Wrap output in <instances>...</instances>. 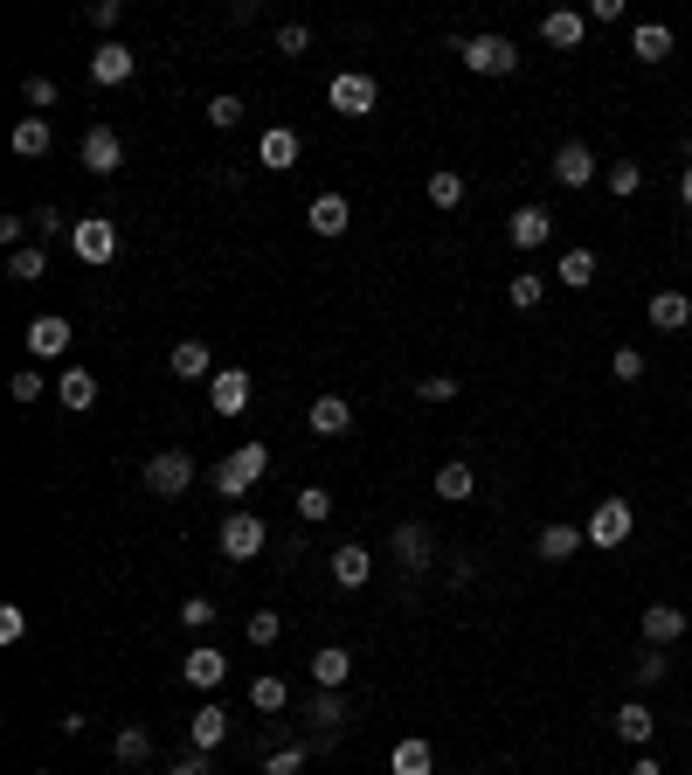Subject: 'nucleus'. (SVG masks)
<instances>
[{"mask_svg": "<svg viewBox=\"0 0 692 775\" xmlns=\"http://www.w3.org/2000/svg\"><path fill=\"white\" fill-rule=\"evenodd\" d=\"M264 471H270V450H264V444H236V450L215 464V492H222V499H243Z\"/></svg>", "mask_w": 692, "mask_h": 775, "instance_id": "1", "label": "nucleus"}, {"mask_svg": "<svg viewBox=\"0 0 692 775\" xmlns=\"http://www.w3.org/2000/svg\"><path fill=\"white\" fill-rule=\"evenodd\" d=\"M70 250L84 256L91 270H105L111 256H118V222H111V215H84V222H70Z\"/></svg>", "mask_w": 692, "mask_h": 775, "instance_id": "2", "label": "nucleus"}, {"mask_svg": "<svg viewBox=\"0 0 692 775\" xmlns=\"http://www.w3.org/2000/svg\"><path fill=\"white\" fill-rule=\"evenodd\" d=\"M264 540H270V527L264 520H256V512H228V520H222V533H215V548H222V561H256V554H264Z\"/></svg>", "mask_w": 692, "mask_h": 775, "instance_id": "3", "label": "nucleus"}, {"mask_svg": "<svg viewBox=\"0 0 692 775\" xmlns=\"http://www.w3.org/2000/svg\"><path fill=\"white\" fill-rule=\"evenodd\" d=\"M588 548H624V540L637 533V512H630V499H596V512H588Z\"/></svg>", "mask_w": 692, "mask_h": 775, "instance_id": "4", "label": "nucleus"}, {"mask_svg": "<svg viewBox=\"0 0 692 775\" xmlns=\"http://www.w3.org/2000/svg\"><path fill=\"white\" fill-rule=\"evenodd\" d=\"M188 485H194V457H188V450L146 457V492H152V499H181Z\"/></svg>", "mask_w": 692, "mask_h": 775, "instance_id": "5", "label": "nucleus"}, {"mask_svg": "<svg viewBox=\"0 0 692 775\" xmlns=\"http://www.w3.org/2000/svg\"><path fill=\"white\" fill-rule=\"evenodd\" d=\"M465 70H478V76H512V70H520V49H512V35H471V42H465Z\"/></svg>", "mask_w": 692, "mask_h": 775, "instance_id": "6", "label": "nucleus"}, {"mask_svg": "<svg viewBox=\"0 0 692 775\" xmlns=\"http://www.w3.org/2000/svg\"><path fill=\"white\" fill-rule=\"evenodd\" d=\"M326 105L340 118H368L374 112V76L368 70H340V76H332V91H326Z\"/></svg>", "mask_w": 692, "mask_h": 775, "instance_id": "7", "label": "nucleus"}, {"mask_svg": "<svg viewBox=\"0 0 692 775\" xmlns=\"http://www.w3.org/2000/svg\"><path fill=\"white\" fill-rule=\"evenodd\" d=\"M118 167H125V139L111 132V125H91V132H84V173L105 180V173H118Z\"/></svg>", "mask_w": 692, "mask_h": 775, "instance_id": "8", "label": "nucleus"}, {"mask_svg": "<svg viewBox=\"0 0 692 775\" xmlns=\"http://www.w3.org/2000/svg\"><path fill=\"white\" fill-rule=\"evenodd\" d=\"M132 70H139V56H132L125 42H97V56H91V84L118 91V84H132Z\"/></svg>", "mask_w": 692, "mask_h": 775, "instance_id": "9", "label": "nucleus"}, {"mask_svg": "<svg viewBox=\"0 0 692 775\" xmlns=\"http://www.w3.org/2000/svg\"><path fill=\"white\" fill-rule=\"evenodd\" d=\"M554 236V215L541 209V201H526V209H512V222H505V243L512 250H541Z\"/></svg>", "mask_w": 692, "mask_h": 775, "instance_id": "10", "label": "nucleus"}, {"mask_svg": "<svg viewBox=\"0 0 692 775\" xmlns=\"http://www.w3.org/2000/svg\"><path fill=\"white\" fill-rule=\"evenodd\" d=\"M395 561L408 567V575H423V567L437 561V540H429L423 520H402V527H395Z\"/></svg>", "mask_w": 692, "mask_h": 775, "instance_id": "11", "label": "nucleus"}, {"mask_svg": "<svg viewBox=\"0 0 692 775\" xmlns=\"http://www.w3.org/2000/svg\"><path fill=\"white\" fill-rule=\"evenodd\" d=\"M209 408H215V416H243V408H249V374H243V368H215Z\"/></svg>", "mask_w": 692, "mask_h": 775, "instance_id": "12", "label": "nucleus"}, {"mask_svg": "<svg viewBox=\"0 0 692 775\" xmlns=\"http://www.w3.org/2000/svg\"><path fill=\"white\" fill-rule=\"evenodd\" d=\"M29 353H35V360H63V353H70V319H63V312L29 319Z\"/></svg>", "mask_w": 692, "mask_h": 775, "instance_id": "13", "label": "nucleus"}, {"mask_svg": "<svg viewBox=\"0 0 692 775\" xmlns=\"http://www.w3.org/2000/svg\"><path fill=\"white\" fill-rule=\"evenodd\" d=\"M554 180H561V188H596V152H588L582 139H568L554 152Z\"/></svg>", "mask_w": 692, "mask_h": 775, "instance_id": "14", "label": "nucleus"}, {"mask_svg": "<svg viewBox=\"0 0 692 775\" xmlns=\"http://www.w3.org/2000/svg\"><path fill=\"white\" fill-rule=\"evenodd\" d=\"M181 679H188V686H201V692H215V686L228 679V658L215 651V644H194L188 665H181Z\"/></svg>", "mask_w": 692, "mask_h": 775, "instance_id": "15", "label": "nucleus"}, {"mask_svg": "<svg viewBox=\"0 0 692 775\" xmlns=\"http://www.w3.org/2000/svg\"><path fill=\"white\" fill-rule=\"evenodd\" d=\"M305 423H312V436H347L353 429V402L347 395H319L312 408H305Z\"/></svg>", "mask_w": 692, "mask_h": 775, "instance_id": "16", "label": "nucleus"}, {"mask_svg": "<svg viewBox=\"0 0 692 775\" xmlns=\"http://www.w3.org/2000/svg\"><path fill=\"white\" fill-rule=\"evenodd\" d=\"M256 160H264V173H291L298 167V132L291 125H270L264 146H256Z\"/></svg>", "mask_w": 692, "mask_h": 775, "instance_id": "17", "label": "nucleus"}, {"mask_svg": "<svg viewBox=\"0 0 692 775\" xmlns=\"http://www.w3.org/2000/svg\"><path fill=\"white\" fill-rule=\"evenodd\" d=\"M305 222H312V236H347L353 209H347V194H312V209H305Z\"/></svg>", "mask_w": 692, "mask_h": 775, "instance_id": "18", "label": "nucleus"}, {"mask_svg": "<svg viewBox=\"0 0 692 775\" xmlns=\"http://www.w3.org/2000/svg\"><path fill=\"white\" fill-rule=\"evenodd\" d=\"M374 575V554L361 548V540H347V548H332V582H340V588H361Z\"/></svg>", "mask_w": 692, "mask_h": 775, "instance_id": "19", "label": "nucleus"}, {"mask_svg": "<svg viewBox=\"0 0 692 775\" xmlns=\"http://www.w3.org/2000/svg\"><path fill=\"white\" fill-rule=\"evenodd\" d=\"M582 35H588V14H575V8H547V14H541V42L575 49Z\"/></svg>", "mask_w": 692, "mask_h": 775, "instance_id": "20", "label": "nucleus"}, {"mask_svg": "<svg viewBox=\"0 0 692 775\" xmlns=\"http://www.w3.org/2000/svg\"><path fill=\"white\" fill-rule=\"evenodd\" d=\"M347 679H353V651H340V644H326V651H312V686L340 692Z\"/></svg>", "mask_w": 692, "mask_h": 775, "instance_id": "21", "label": "nucleus"}, {"mask_svg": "<svg viewBox=\"0 0 692 775\" xmlns=\"http://www.w3.org/2000/svg\"><path fill=\"white\" fill-rule=\"evenodd\" d=\"M630 56L637 63H664V56H672V29H664V21H637V29H630Z\"/></svg>", "mask_w": 692, "mask_h": 775, "instance_id": "22", "label": "nucleus"}, {"mask_svg": "<svg viewBox=\"0 0 692 775\" xmlns=\"http://www.w3.org/2000/svg\"><path fill=\"white\" fill-rule=\"evenodd\" d=\"M679 637H685V609L651 603V609H645V644H658V651H664V644H679Z\"/></svg>", "mask_w": 692, "mask_h": 775, "instance_id": "23", "label": "nucleus"}, {"mask_svg": "<svg viewBox=\"0 0 692 775\" xmlns=\"http://www.w3.org/2000/svg\"><path fill=\"white\" fill-rule=\"evenodd\" d=\"M188 741H194V755L222 747V741H228V713H222V707H201V713L188 720Z\"/></svg>", "mask_w": 692, "mask_h": 775, "instance_id": "24", "label": "nucleus"}, {"mask_svg": "<svg viewBox=\"0 0 692 775\" xmlns=\"http://www.w3.org/2000/svg\"><path fill=\"white\" fill-rule=\"evenodd\" d=\"M429 768H437V755H429V741H423V734L395 741V755H388V775H429Z\"/></svg>", "mask_w": 692, "mask_h": 775, "instance_id": "25", "label": "nucleus"}, {"mask_svg": "<svg viewBox=\"0 0 692 775\" xmlns=\"http://www.w3.org/2000/svg\"><path fill=\"white\" fill-rule=\"evenodd\" d=\"M582 527H568V520H547L541 527V561H575V548H582Z\"/></svg>", "mask_w": 692, "mask_h": 775, "instance_id": "26", "label": "nucleus"}, {"mask_svg": "<svg viewBox=\"0 0 692 775\" xmlns=\"http://www.w3.org/2000/svg\"><path fill=\"white\" fill-rule=\"evenodd\" d=\"M554 277L568 284V291H588V284H596V250H588V243H575V250L554 264Z\"/></svg>", "mask_w": 692, "mask_h": 775, "instance_id": "27", "label": "nucleus"}, {"mask_svg": "<svg viewBox=\"0 0 692 775\" xmlns=\"http://www.w3.org/2000/svg\"><path fill=\"white\" fill-rule=\"evenodd\" d=\"M8 277H14V284H42V277H49V250H42V243L8 250Z\"/></svg>", "mask_w": 692, "mask_h": 775, "instance_id": "28", "label": "nucleus"}, {"mask_svg": "<svg viewBox=\"0 0 692 775\" xmlns=\"http://www.w3.org/2000/svg\"><path fill=\"white\" fill-rule=\"evenodd\" d=\"M685 319H692V298L685 291H651V326L658 332H679Z\"/></svg>", "mask_w": 692, "mask_h": 775, "instance_id": "29", "label": "nucleus"}, {"mask_svg": "<svg viewBox=\"0 0 692 775\" xmlns=\"http://www.w3.org/2000/svg\"><path fill=\"white\" fill-rule=\"evenodd\" d=\"M305 720H312L319 734H340V728H347V700H340V692H326V686H319V692H312V707H305Z\"/></svg>", "mask_w": 692, "mask_h": 775, "instance_id": "30", "label": "nucleus"}, {"mask_svg": "<svg viewBox=\"0 0 692 775\" xmlns=\"http://www.w3.org/2000/svg\"><path fill=\"white\" fill-rule=\"evenodd\" d=\"M8 146L21 152V160H42V152H49V118H42V112H29V118L14 125V139H8Z\"/></svg>", "mask_w": 692, "mask_h": 775, "instance_id": "31", "label": "nucleus"}, {"mask_svg": "<svg viewBox=\"0 0 692 775\" xmlns=\"http://www.w3.org/2000/svg\"><path fill=\"white\" fill-rule=\"evenodd\" d=\"M651 728H658V720H651V707H645V700L617 707V734H624L630 747H651Z\"/></svg>", "mask_w": 692, "mask_h": 775, "instance_id": "32", "label": "nucleus"}, {"mask_svg": "<svg viewBox=\"0 0 692 775\" xmlns=\"http://www.w3.org/2000/svg\"><path fill=\"white\" fill-rule=\"evenodd\" d=\"M471 492H478V471H471L465 457H450L444 471H437V499H471Z\"/></svg>", "mask_w": 692, "mask_h": 775, "instance_id": "33", "label": "nucleus"}, {"mask_svg": "<svg viewBox=\"0 0 692 775\" xmlns=\"http://www.w3.org/2000/svg\"><path fill=\"white\" fill-rule=\"evenodd\" d=\"M173 374H181V381H215L209 347H201V340H181V347H173Z\"/></svg>", "mask_w": 692, "mask_h": 775, "instance_id": "34", "label": "nucleus"}, {"mask_svg": "<svg viewBox=\"0 0 692 775\" xmlns=\"http://www.w3.org/2000/svg\"><path fill=\"white\" fill-rule=\"evenodd\" d=\"M249 707H256V713H285V707H291L285 679H270V671H256V679H249Z\"/></svg>", "mask_w": 692, "mask_h": 775, "instance_id": "35", "label": "nucleus"}, {"mask_svg": "<svg viewBox=\"0 0 692 775\" xmlns=\"http://www.w3.org/2000/svg\"><path fill=\"white\" fill-rule=\"evenodd\" d=\"M56 395H63V408H91V402H97V374H91V368H70V374L56 381Z\"/></svg>", "mask_w": 692, "mask_h": 775, "instance_id": "36", "label": "nucleus"}, {"mask_svg": "<svg viewBox=\"0 0 692 775\" xmlns=\"http://www.w3.org/2000/svg\"><path fill=\"white\" fill-rule=\"evenodd\" d=\"M457 201H465V173L437 167V173H429V209H457Z\"/></svg>", "mask_w": 692, "mask_h": 775, "instance_id": "37", "label": "nucleus"}, {"mask_svg": "<svg viewBox=\"0 0 692 775\" xmlns=\"http://www.w3.org/2000/svg\"><path fill=\"white\" fill-rule=\"evenodd\" d=\"M111 755H118L125 768H139V762L152 755V734H146V728H118V741H111Z\"/></svg>", "mask_w": 692, "mask_h": 775, "instance_id": "38", "label": "nucleus"}, {"mask_svg": "<svg viewBox=\"0 0 692 775\" xmlns=\"http://www.w3.org/2000/svg\"><path fill=\"white\" fill-rule=\"evenodd\" d=\"M505 298H512V305H520V312H533V305H541V298H547V277H541V270H520V277H512V284H505Z\"/></svg>", "mask_w": 692, "mask_h": 775, "instance_id": "39", "label": "nucleus"}, {"mask_svg": "<svg viewBox=\"0 0 692 775\" xmlns=\"http://www.w3.org/2000/svg\"><path fill=\"white\" fill-rule=\"evenodd\" d=\"M298 520H305V527L332 520V492H326V485H305V492H298Z\"/></svg>", "mask_w": 692, "mask_h": 775, "instance_id": "40", "label": "nucleus"}, {"mask_svg": "<svg viewBox=\"0 0 692 775\" xmlns=\"http://www.w3.org/2000/svg\"><path fill=\"white\" fill-rule=\"evenodd\" d=\"M243 630H249V644H256V651H270V644L285 637V624H277V609H256V616H249Z\"/></svg>", "mask_w": 692, "mask_h": 775, "instance_id": "41", "label": "nucleus"}, {"mask_svg": "<svg viewBox=\"0 0 692 775\" xmlns=\"http://www.w3.org/2000/svg\"><path fill=\"white\" fill-rule=\"evenodd\" d=\"M603 180H609V194H624V201H630L637 188H645V167H637V160H617V167H609Z\"/></svg>", "mask_w": 692, "mask_h": 775, "instance_id": "42", "label": "nucleus"}, {"mask_svg": "<svg viewBox=\"0 0 692 775\" xmlns=\"http://www.w3.org/2000/svg\"><path fill=\"white\" fill-rule=\"evenodd\" d=\"M664 671H672V665H664V651H658V644H645V651H637V686H664Z\"/></svg>", "mask_w": 692, "mask_h": 775, "instance_id": "43", "label": "nucleus"}, {"mask_svg": "<svg viewBox=\"0 0 692 775\" xmlns=\"http://www.w3.org/2000/svg\"><path fill=\"white\" fill-rule=\"evenodd\" d=\"M209 125H215V132H228V125H243V97H209Z\"/></svg>", "mask_w": 692, "mask_h": 775, "instance_id": "44", "label": "nucleus"}, {"mask_svg": "<svg viewBox=\"0 0 692 775\" xmlns=\"http://www.w3.org/2000/svg\"><path fill=\"white\" fill-rule=\"evenodd\" d=\"M609 374H617V381H645V353H637V347H617V353H609Z\"/></svg>", "mask_w": 692, "mask_h": 775, "instance_id": "45", "label": "nucleus"}, {"mask_svg": "<svg viewBox=\"0 0 692 775\" xmlns=\"http://www.w3.org/2000/svg\"><path fill=\"white\" fill-rule=\"evenodd\" d=\"M416 395H423L429 408H444V402H457V381H450V374H429V381H416Z\"/></svg>", "mask_w": 692, "mask_h": 775, "instance_id": "46", "label": "nucleus"}, {"mask_svg": "<svg viewBox=\"0 0 692 775\" xmlns=\"http://www.w3.org/2000/svg\"><path fill=\"white\" fill-rule=\"evenodd\" d=\"M181 624H188V630H215V603H209V596H188V603H181Z\"/></svg>", "mask_w": 692, "mask_h": 775, "instance_id": "47", "label": "nucleus"}, {"mask_svg": "<svg viewBox=\"0 0 692 775\" xmlns=\"http://www.w3.org/2000/svg\"><path fill=\"white\" fill-rule=\"evenodd\" d=\"M21 97H29L35 112H49V105H56V76H29V84H21Z\"/></svg>", "mask_w": 692, "mask_h": 775, "instance_id": "48", "label": "nucleus"}, {"mask_svg": "<svg viewBox=\"0 0 692 775\" xmlns=\"http://www.w3.org/2000/svg\"><path fill=\"white\" fill-rule=\"evenodd\" d=\"M298 768H305V747H298V741H291V747H277V755L264 762V775H298Z\"/></svg>", "mask_w": 692, "mask_h": 775, "instance_id": "49", "label": "nucleus"}, {"mask_svg": "<svg viewBox=\"0 0 692 775\" xmlns=\"http://www.w3.org/2000/svg\"><path fill=\"white\" fill-rule=\"evenodd\" d=\"M305 49H312V35H305L298 21H285V29H277V56H305Z\"/></svg>", "mask_w": 692, "mask_h": 775, "instance_id": "50", "label": "nucleus"}, {"mask_svg": "<svg viewBox=\"0 0 692 775\" xmlns=\"http://www.w3.org/2000/svg\"><path fill=\"white\" fill-rule=\"evenodd\" d=\"M8 395H14V402H42V374H35V368H21V374L8 381Z\"/></svg>", "mask_w": 692, "mask_h": 775, "instance_id": "51", "label": "nucleus"}, {"mask_svg": "<svg viewBox=\"0 0 692 775\" xmlns=\"http://www.w3.org/2000/svg\"><path fill=\"white\" fill-rule=\"evenodd\" d=\"M21 637H29V616L8 603V609H0V644H21Z\"/></svg>", "mask_w": 692, "mask_h": 775, "instance_id": "52", "label": "nucleus"}, {"mask_svg": "<svg viewBox=\"0 0 692 775\" xmlns=\"http://www.w3.org/2000/svg\"><path fill=\"white\" fill-rule=\"evenodd\" d=\"M29 229H35V236L49 243V236H56V229H63V209H49V201H42V209L29 215Z\"/></svg>", "mask_w": 692, "mask_h": 775, "instance_id": "53", "label": "nucleus"}, {"mask_svg": "<svg viewBox=\"0 0 692 775\" xmlns=\"http://www.w3.org/2000/svg\"><path fill=\"white\" fill-rule=\"evenodd\" d=\"M84 21H91V29H97V35H105V29H111V21H118V0H91V8H84Z\"/></svg>", "mask_w": 692, "mask_h": 775, "instance_id": "54", "label": "nucleus"}, {"mask_svg": "<svg viewBox=\"0 0 692 775\" xmlns=\"http://www.w3.org/2000/svg\"><path fill=\"white\" fill-rule=\"evenodd\" d=\"M21 236H29V215H8V222H0V243H8V250H21Z\"/></svg>", "mask_w": 692, "mask_h": 775, "instance_id": "55", "label": "nucleus"}, {"mask_svg": "<svg viewBox=\"0 0 692 775\" xmlns=\"http://www.w3.org/2000/svg\"><path fill=\"white\" fill-rule=\"evenodd\" d=\"M167 775H209V762H201V755H188V762H173Z\"/></svg>", "mask_w": 692, "mask_h": 775, "instance_id": "56", "label": "nucleus"}, {"mask_svg": "<svg viewBox=\"0 0 692 775\" xmlns=\"http://www.w3.org/2000/svg\"><path fill=\"white\" fill-rule=\"evenodd\" d=\"M630 775H664V768H658V755H637V768H630Z\"/></svg>", "mask_w": 692, "mask_h": 775, "instance_id": "57", "label": "nucleus"}, {"mask_svg": "<svg viewBox=\"0 0 692 775\" xmlns=\"http://www.w3.org/2000/svg\"><path fill=\"white\" fill-rule=\"evenodd\" d=\"M679 201L692 209V167H679Z\"/></svg>", "mask_w": 692, "mask_h": 775, "instance_id": "58", "label": "nucleus"}, {"mask_svg": "<svg viewBox=\"0 0 692 775\" xmlns=\"http://www.w3.org/2000/svg\"><path fill=\"white\" fill-rule=\"evenodd\" d=\"M685 734H692V713H685Z\"/></svg>", "mask_w": 692, "mask_h": 775, "instance_id": "59", "label": "nucleus"}, {"mask_svg": "<svg viewBox=\"0 0 692 775\" xmlns=\"http://www.w3.org/2000/svg\"><path fill=\"white\" fill-rule=\"evenodd\" d=\"M685 152H692V139H685Z\"/></svg>", "mask_w": 692, "mask_h": 775, "instance_id": "60", "label": "nucleus"}]
</instances>
